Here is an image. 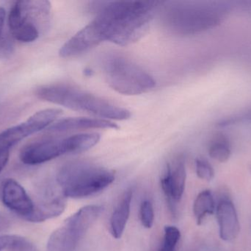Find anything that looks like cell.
<instances>
[{
    "mask_svg": "<svg viewBox=\"0 0 251 251\" xmlns=\"http://www.w3.org/2000/svg\"><path fill=\"white\" fill-rule=\"evenodd\" d=\"M97 4V16L88 24L99 44L125 46L140 39L149 28L159 2L114 1Z\"/></svg>",
    "mask_w": 251,
    "mask_h": 251,
    "instance_id": "6da1fadb",
    "label": "cell"
},
{
    "mask_svg": "<svg viewBox=\"0 0 251 251\" xmlns=\"http://www.w3.org/2000/svg\"><path fill=\"white\" fill-rule=\"evenodd\" d=\"M37 97L67 109L115 120H125L131 116L129 111L98 96L66 84L44 85L36 90Z\"/></svg>",
    "mask_w": 251,
    "mask_h": 251,
    "instance_id": "7a4b0ae2",
    "label": "cell"
},
{
    "mask_svg": "<svg viewBox=\"0 0 251 251\" xmlns=\"http://www.w3.org/2000/svg\"><path fill=\"white\" fill-rule=\"evenodd\" d=\"M115 181L113 171L85 161L63 165L57 174V187L71 198H84L101 193Z\"/></svg>",
    "mask_w": 251,
    "mask_h": 251,
    "instance_id": "3957f363",
    "label": "cell"
},
{
    "mask_svg": "<svg viewBox=\"0 0 251 251\" xmlns=\"http://www.w3.org/2000/svg\"><path fill=\"white\" fill-rule=\"evenodd\" d=\"M221 7L185 1H173L165 7L163 22L177 34L190 35L212 28L221 21Z\"/></svg>",
    "mask_w": 251,
    "mask_h": 251,
    "instance_id": "277c9868",
    "label": "cell"
},
{
    "mask_svg": "<svg viewBox=\"0 0 251 251\" xmlns=\"http://www.w3.org/2000/svg\"><path fill=\"white\" fill-rule=\"evenodd\" d=\"M100 140V135L97 133L46 138L24 147L19 157L25 165H39L68 153L87 151L98 144Z\"/></svg>",
    "mask_w": 251,
    "mask_h": 251,
    "instance_id": "5b68a950",
    "label": "cell"
},
{
    "mask_svg": "<svg viewBox=\"0 0 251 251\" xmlns=\"http://www.w3.org/2000/svg\"><path fill=\"white\" fill-rule=\"evenodd\" d=\"M104 71L108 85L120 94L138 95L156 86L152 76L122 56H109L104 61Z\"/></svg>",
    "mask_w": 251,
    "mask_h": 251,
    "instance_id": "8992f818",
    "label": "cell"
},
{
    "mask_svg": "<svg viewBox=\"0 0 251 251\" xmlns=\"http://www.w3.org/2000/svg\"><path fill=\"white\" fill-rule=\"evenodd\" d=\"M102 211L101 206L90 205L69 217L50 236L47 251H75L81 239L97 221Z\"/></svg>",
    "mask_w": 251,
    "mask_h": 251,
    "instance_id": "52a82bcc",
    "label": "cell"
},
{
    "mask_svg": "<svg viewBox=\"0 0 251 251\" xmlns=\"http://www.w3.org/2000/svg\"><path fill=\"white\" fill-rule=\"evenodd\" d=\"M61 114L60 109H45L34 113L22 123L1 131L0 150H10V147L24 139L47 128Z\"/></svg>",
    "mask_w": 251,
    "mask_h": 251,
    "instance_id": "ba28073f",
    "label": "cell"
},
{
    "mask_svg": "<svg viewBox=\"0 0 251 251\" xmlns=\"http://www.w3.org/2000/svg\"><path fill=\"white\" fill-rule=\"evenodd\" d=\"M35 208L28 222H44L47 220L60 216L66 206V197L60 189L44 184L38 191L36 200H33Z\"/></svg>",
    "mask_w": 251,
    "mask_h": 251,
    "instance_id": "9c48e42d",
    "label": "cell"
},
{
    "mask_svg": "<svg viewBox=\"0 0 251 251\" xmlns=\"http://www.w3.org/2000/svg\"><path fill=\"white\" fill-rule=\"evenodd\" d=\"M186 178L185 162L182 156L168 163L161 177V187L172 212L184 194Z\"/></svg>",
    "mask_w": 251,
    "mask_h": 251,
    "instance_id": "30bf717a",
    "label": "cell"
},
{
    "mask_svg": "<svg viewBox=\"0 0 251 251\" xmlns=\"http://www.w3.org/2000/svg\"><path fill=\"white\" fill-rule=\"evenodd\" d=\"M1 200L6 207L27 221L35 208L33 200L25 189L13 179H7L1 185Z\"/></svg>",
    "mask_w": 251,
    "mask_h": 251,
    "instance_id": "8fae6325",
    "label": "cell"
},
{
    "mask_svg": "<svg viewBox=\"0 0 251 251\" xmlns=\"http://www.w3.org/2000/svg\"><path fill=\"white\" fill-rule=\"evenodd\" d=\"M217 219L220 236L223 240L231 242L238 237L240 231V222L232 202L229 200L220 202L217 208Z\"/></svg>",
    "mask_w": 251,
    "mask_h": 251,
    "instance_id": "7c38bea8",
    "label": "cell"
},
{
    "mask_svg": "<svg viewBox=\"0 0 251 251\" xmlns=\"http://www.w3.org/2000/svg\"><path fill=\"white\" fill-rule=\"evenodd\" d=\"M116 124L107 119L73 117L61 119L47 129L50 134H60L82 129H117Z\"/></svg>",
    "mask_w": 251,
    "mask_h": 251,
    "instance_id": "4fadbf2b",
    "label": "cell"
},
{
    "mask_svg": "<svg viewBox=\"0 0 251 251\" xmlns=\"http://www.w3.org/2000/svg\"><path fill=\"white\" fill-rule=\"evenodd\" d=\"M131 200L132 190H126L112 214L110 223V232L114 238L120 239L123 235L127 221L129 218Z\"/></svg>",
    "mask_w": 251,
    "mask_h": 251,
    "instance_id": "5bb4252c",
    "label": "cell"
},
{
    "mask_svg": "<svg viewBox=\"0 0 251 251\" xmlns=\"http://www.w3.org/2000/svg\"><path fill=\"white\" fill-rule=\"evenodd\" d=\"M8 25L12 36L22 42H32L39 36V29L35 25L25 23L20 16L19 9L15 4L10 9Z\"/></svg>",
    "mask_w": 251,
    "mask_h": 251,
    "instance_id": "9a60e30c",
    "label": "cell"
},
{
    "mask_svg": "<svg viewBox=\"0 0 251 251\" xmlns=\"http://www.w3.org/2000/svg\"><path fill=\"white\" fill-rule=\"evenodd\" d=\"M215 200L209 190L201 192L195 200L193 204V213L196 217L198 225H201L207 215H212L215 212Z\"/></svg>",
    "mask_w": 251,
    "mask_h": 251,
    "instance_id": "2e32d148",
    "label": "cell"
},
{
    "mask_svg": "<svg viewBox=\"0 0 251 251\" xmlns=\"http://www.w3.org/2000/svg\"><path fill=\"white\" fill-rule=\"evenodd\" d=\"M5 10L0 7V58H7L13 53V46L9 35L4 32Z\"/></svg>",
    "mask_w": 251,
    "mask_h": 251,
    "instance_id": "e0dca14e",
    "label": "cell"
},
{
    "mask_svg": "<svg viewBox=\"0 0 251 251\" xmlns=\"http://www.w3.org/2000/svg\"><path fill=\"white\" fill-rule=\"evenodd\" d=\"M180 237L181 233L176 227L171 225L165 226L164 228L163 241L158 251H175Z\"/></svg>",
    "mask_w": 251,
    "mask_h": 251,
    "instance_id": "ac0fdd59",
    "label": "cell"
},
{
    "mask_svg": "<svg viewBox=\"0 0 251 251\" xmlns=\"http://www.w3.org/2000/svg\"><path fill=\"white\" fill-rule=\"evenodd\" d=\"M209 153L212 159L224 163L229 159L231 151L228 143L224 141H217L209 147Z\"/></svg>",
    "mask_w": 251,
    "mask_h": 251,
    "instance_id": "d6986e66",
    "label": "cell"
},
{
    "mask_svg": "<svg viewBox=\"0 0 251 251\" xmlns=\"http://www.w3.org/2000/svg\"><path fill=\"white\" fill-rule=\"evenodd\" d=\"M140 218L142 225L146 228H151L154 222V211L153 204L149 200H144L140 209Z\"/></svg>",
    "mask_w": 251,
    "mask_h": 251,
    "instance_id": "ffe728a7",
    "label": "cell"
},
{
    "mask_svg": "<svg viewBox=\"0 0 251 251\" xmlns=\"http://www.w3.org/2000/svg\"><path fill=\"white\" fill-rule=\"evenodd\" d=\"M196 173L201 179L211 181L215 176V172L212 165L203 159H197L196 161Z\"/></svg>",
    "mask_w": 251,
    "mask_h": 251,
    "instance_id": "44dd1931",
    "label": "cell"
},
{
    "mask_svg": "<svg viewBox=\"0 0 251 251\" xmlns=\"http://www.w3.org/2000/svg\"><path fill=\"white\" fill-rule=\"evenodd\" d=\"M9 251H36L35 246L29 240L19 236H16L13 243L10 245Z\"/></svg>",
    "mask_w": 251,
    "mask_h": 251,
    "instance_id": "7402d4cb",
    "label": "cell"
},
{
    "mask_svg": "<svg viewBox=\"0 0 251 251\" xmlns=\"http://www.w3.org/2000/svg\"><path fill=\"white\" fill-rule=\"evenodd\" d=\"M16 235L0 236V251L8 249L13 243Z\"/></svg>",
    "mask_w": 251,
    "mask_h": 251,
    "instance_id": "603a6c76",
    "label": "cell"
},
{
    "mask_svg": "<svg viewBox=\"0 0 251 251\" xmlns=\"http://www.w3.org/2000/svg\"><path fill=\"white\" fill-rule=\"evenodd\" d=\"M9 156H10V150H0V172L7 165Z\"/></svg>",
    "mask_w": 251,
    "mask_h": 251,
    "instance_id": "cb8c5ba5",
    "label": "cell"
}]
</instances>
